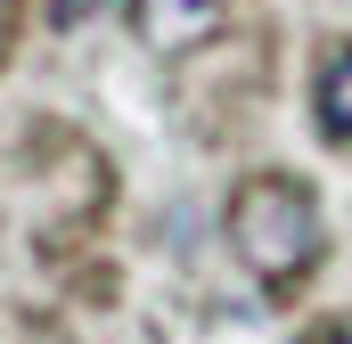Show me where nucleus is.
Returning a JSON list of instances; mask_svg holds the SVG:
<instances>
[{
    "label": "nucleus",
    "mask_w": 352,
    "mask_h": 344,
    "mask_svg": "<svg viewBox=\"0 0 352 344\" xmlns=\"http://www.w3.org/2000/svg\"><path fill=\"white\" fill-rule=\"evenodd\" d=\"M221 230H230V255L246 262L263 287H278V295L303 287V279L320 270V246H328L320 197H311L295 172H246V180L230 189Z\"/></svg>",
    "instance_id": "obj_1"
},
{
    "label": "nucleus",
    "mask_w": 352,
    "mask_h": 344,
    "mask_svg": "<svg viewBox=\"0 0 352 344\" xmlns=\"http://www.w3.org/2000/svg\"><path fill=\"white\" fill-rule=\"evenodd\" d=\"M213 25H221V0H140V33H148V50H164V58L197 50Z\"/></svg>",
    "instance_id": "obj_2"
},
{
    "label": "nucleus",
    "mask_w": 352,
    "mask_h": 344,
    "mask_svg": "<svg viewBox=\"0 0 352 344\" xmlns=\"http://www.w3.org/2000/svg\"><path fill=\"white\" fill-rule=\"evenodd\" d=\"M311 107H320V131H328V140H352V41L320 58V83H311Z\"/></svg>",
    "instance_id": "obj_3"
},
{
    "label": "nucleus",
    "mask_w": 352,
    "mask_h": 344,
    "mask_svg": "<svg viewBox=\"0 0 352 344\" xmlns=\"http://www.w3.org/2000/svg\"><path fill=\"white\" fill-rule=\"evenodd\" d=\"M303 344H352V320H320V328H311Z\"/></svg>",
    "instance_id": "obj_4"
},
{
    "label": "nucleus",
    "mask_w": 352,
    "mask_h": 344,
    "mask_svg": "<svg viewBox=\"0 0 352 344\" xmlns=\"http://www.w3.org/2000/svg\"><path fill=\"white\" fill-rule=\"evenodd\" d=\"M107 0H58V25H82V17H98Z\"/></svg>",
    "instance_id": "obj_5"
},
{
    "label": "nucleus",
    "mask_w": 352,
    "mask_h": 344,
    "mask_svg": "<svg viewBox=\"0 0 352 344\" xmlns=\"http://www.w3.org/2000/svg\"><path fill=\"white\" fill-rule=\"evenodd\" d=\"M8 41H16V0H0V58H8Z\"/></svg>",
    "instance_id": "obj_6"
}]
</instances>
